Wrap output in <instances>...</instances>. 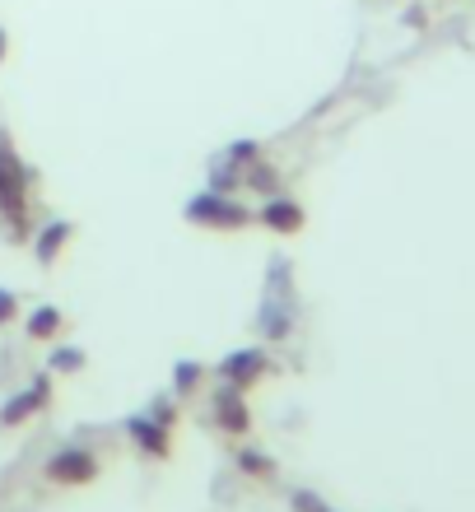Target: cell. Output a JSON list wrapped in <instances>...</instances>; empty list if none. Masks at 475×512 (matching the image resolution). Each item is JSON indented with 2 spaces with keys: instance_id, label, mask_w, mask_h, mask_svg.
<instances>
[{
  "instance_id": "cell-1",
  "label": "cell",
  "mask_w": 475,
  "mask_h": 512,
  "mask_svg": "<svg viewBox=\"0 0 475 512\" xmlns=\"http://www.w3.org/2000/svg\"><path fill=\"white\" fill-rule=\"evenodd\" d=\"M187 215L196 219V224H210V229H243L247 219H252L243 205H233L229 196H219V191L215 196H196V201L187 205Z\"/></svg>"
},
{
  "instance_id": "cell-2",
  "label": "cell",
  "mask_w": 475,
  "mask_h": 512,
  "mask_svg": "<svg viewBox=\"0 0 475 512\" xmlns=\"http://www.w3.org/2000/svg\"><path fill=\"white\" fill-rule=\"evenodd\" d=\"M47 471H52V480H66V485H84V480H94V475H98V461L89 457V452H75V447H70V452H56Z\"/></svg>"
},
{
  "instance_id": "cell-3",
  "label": "cell",
  "mask_w": 475,
  "mask_h": 512,
  "mask_svg": "<svg viewBox=\"0 0 475 512\" xmlns=\"http://www.w3.org/2000/svg\"><path fill=\"white\" fill-rule=\"evenodd\" d=\"M261 224L271 233H294L303 229V210L294 201H266L261 205Z\"/></svg>"
},
{
  "instance_id": "cell-4",
  "label": "cell",
  "mask_w": 475,
  "mask_h": 512,
  "mask_svg": "<svg viewBox=\"0 0 475 512\" xmlns=\"http://www.w3.org/2000/svg\"><path fill=\"white\" fill-rule=\"evenodd\" d=\"M261 368H266V364H261L257 350H238L229 364H224V378H233L238 387H252V382L261 378Z\"/></svg>"
},
{
  "instance_id": "cell-5",
  "label": "cell",
  "mask_w": 475,
  "mask_h": 512,
  "mask_svg": "<svg viewBox=\"0 0 475 512\" xmlns=\"http://www.w3.org/2000/svg\"><path fill=\"white\" fill-rule=\"evenodd\" d=\"M215 415H219V424H224L229 433H243L247 429V410H243V401H238V391L215 396Z\"/></svg>"
},
{
  "instance_id": "cell-6",
  "label": "cell",
  "mask_w": 475,
  "mask_h": 512,
  "mask_svg": "<svg viewBox=\"0 0 475 512\" xmlns=\"http://www.w3.org/2000/svg\"><path fill=\"white\" fill-rule=\"evenodd\" d=\"M131 433H136V443L145 447L150 457H163V452H168V438H163V429L154 419H131Z\"/></svg>"
},
{
  "instance_id": "cell-7",
  "label": "cell",
  "mask_w": 475,
  "mask_h": 512,
  "mask_svg": "<svg viewBox=\"0 0 475 512\" xmlns=\"http://www.w3.org/2000/svg\"><path fill=\"white\" fill-rule=\"evenodd\" d=\"M56 326H61V312H56V308H42V312H38V322L28 326V331H33V336H52Z\"/></svg>"
},
{
  "instance_id": "cell-8",
  "label": "cell",
  "mask_w": 475,
  "mask_h": 512,
  "mask_svg": "<svg viewBox=\"0 0 475 512\" xmlns=\"http://www.w3.org/2000/svg\"><path fill=\"white\" fill-rule=\"evenodd\" d=\"M238 466H243L247 475H271V461L261 457V452H238Z\"/></svg>"
},
{
  "instance_id": "cell-9",
  "label": "cell",
  "mask_w": 475,
  "mask_h": 512,
  "mask_svg": "<svg viewBox=\"0 0 475 512\" xmlns=\"http://www.w3.org/2000/svg\"><path fill=\"white\" fill-rule=\"evenodd\" d=\"M66 233H70V229H66V224H56V229H52V233H47V238H42V256H52V252H56V247H61V238H66Z\"/></svg>"
},
{
  "instance_id": "cell-10",
  "label": "cell",
  "mask_w": 475,
  "mask_h": 512,
  "mask_svg": "<svg viewBox=\"0 0 475 512\" xmlns=\"http://www.w3.org/2000/svg\"><path fill=\"white\" fill-rule=\"evenodd\" d=\"M196 378H201V368H196V364H182V368H177V387H182V391H187Z\"/></svg>"
},
{
  "instance_id": "cell-11",
  "label": "cell",
  "mask_w": 475,
  "mask_h": 512,
  "mask_svg": "<svg viewBox=\"0 0 475 512\" xmlns=\"http://www.w3.org/2000/svg\"><path fill=\"white\" fill-rule=\"evenodd\" d=\"M10 312H14V298H10V294H0V322H5Z\"/></svg>"
},
{
  "instance_id": "cell-12",
  "label": "cell",
  "mask_w": 475,
  "mask_h": 512,
  "mask_svg": "<svg viewBox=\"0 0 475 512\" xmlns=\"http://www.w3.org/2000/svg\"><path fill=\"white\" fill-rule=\"evenodd\" d=\"M0 52H5V33H0Z\"/></svg>"
}]
</instances>
